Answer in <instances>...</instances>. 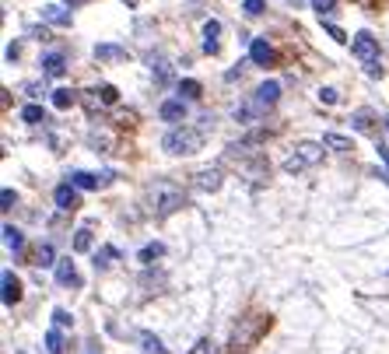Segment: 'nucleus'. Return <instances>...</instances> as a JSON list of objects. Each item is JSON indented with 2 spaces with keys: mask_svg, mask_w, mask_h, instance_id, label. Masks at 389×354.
<instances>
[{
  "mask_svg": "<svg viewBox=\"0 0 389 354\" xmlns=\"http://www.w3.org/2000/svg\"><path fill=\"white\" fill-rule=\"evenodd\" d=\"M263 8H267L263 0H246V4H242V11H246L249 18H260V15H263Z\"/></svg>",
  "mask_w": 389,
  "mask_h": 354,
  "instance_id": "nucleus-32",
  "label": "nucleus"
},
{
  "mask_svg": "<svg viewBox=\"0 0 389 354\" xmlns=\"http://www.w3.org/2000/svg\"><path fill=\"white\" fill-rule=\"evenodd\" d=\"M141 344H144V351H148V354H165V347H162V340H158L155 333H148V330L141 333Z\"/></svg>",
  "mask_w": 389,
  "mask_h": 354,
  "instance_id": "nucleus-26",
  "label": "nucleus"
},
{
  "mask_svg": "<svg viewBox=\"0 0 389 354\" xmlns=\"http://www.w3.org/2000/svg\"><path fill=\"white\" fill-rule=\"evenodd\" d=\"M193 186L204 190V193H214V190H221V172L218 169H200V172H193Z\"/></svg>",
  "mask_w": 389,
  "mask_h": 354,
  "instance_id": "nucleus-8",
  "label": "nucleus"
},
{
  "mask_svg": "<svg viewBox=\"0 0 389 354\" xmlns=\"http://www.w3.org/2000/svg\"><path fill=\"white\" fill-rule=\"evenodd\" d=\"M323 148H326V144H312V141L298 144V148H295V151L284 158V172H302V169L316 165V162L323 158Z\"/></svg>",
  "mask_w": 389,
  "mask_h": 354,
  "instance_id": "nucleus-5",
  "label": "nucleus"
},
{
  "mask_svg": "<svg viewBox=\"0 0 389 354\" xmlns=\"http://www.w3.org/2000/svg\"><path fill=\"white\" fill-rule=\"evenodd\" d=\"M15 200H18V193H15V190H4V193H0V204H4V211H11V207H15Z\"/></svg>",
  "mask_w": 389,
  "mask_h": 354,
  "instance_id": "nucleus-36",
  "label": "nucleus"
},
{
  "mask_svg": "<svg viewBox=\"0 0 389 354\" xmlns=\"http://www.w3.org/2000/svg\"><path fill=\"white\" fill-rule=\"evenodd\" d=\"M74 99H78V92H71V88H57V92H53V106H57V109H71Z\"/></svg>",
  "mask_w": 389,
  "mask_h": 354,
  "instance_id": "nucleus-21",
  "label": "nucleus"
},
{
  "mask_svg": "<svg viewBox=\"0 0 389 354\" xmlns=\"http://www.w3.org/2000/svg\"><path fill=\"white\" fill-rule=\"evenodd\" d=\"M18 57H22V43H11L8 46V60H18Z\"/></svg>",
  "mask_w": 389,
  "mask_h": 354,
  "instance_id": "nucleus-39",
  "label": "nucleus"
},
{
  "mask_svg": "<svg viewBox=\"0 0 389 354\" xmlns=\"http://www.w3.org/2000/svg\"><path fill=\"white\" fill-rule=\"evenodd\" d=\"M351 123H354V130H361V134H372V113H368V109H358V113L351 116Z\"/></svg>",
  "mask_w": 389,
  "mask_h": 354,
  "instance_id": "nucleus-23",
  "label": "nucleus"
},
{
  "mask_svg": "<svg viewBox=\"0 0 389 354\" xmlns=\"http://www.w3.org/2000/svg\"><path fill=\"white\" fill-rule=\"evenodd\" d=\"M95 57L106 60V64H113V60H127V50L123 46H95Z\"/></svg>",
  "mask_w": 389,
  "mask_h": 354,
  "instance_id": "nucleus-18",
  "label": "nucleus"
},
{
  "mask_svg": "<svg viewBox=\"0 0 389 354\" xmlns=\"http://www.w3.org/2000/svg\"><path fill=\"white\" fill-rule=\"evenodd\" d=\"M249 57H253V64L267 67V64H274V46H270L267 39H253V43H249Z\"/></svg>",
  "mask_w": 389,
  "mask_h": 354,
  "instance_id": "nucleus-10",
  "label": "nucleus"
},
{
  "mask_svg": "<svg viewBox=\"0 0 389 354\" xmlns=\"http://www.w3.org/2000/svg\"><path fill=\"white\" fill-rule=\"evenodd\" d=\"M267 326H270L267 316H246V319H239L235 330H232V351H235V354H239V351H249V347L267 333Z\"/></svg>",
  "mask_w": 389,
  "mask_h": 354,
  "instance_id": "nucleus-4",
  "label": "nucleus"
},
{
  "mask_svg": "<svg viewBox=\"0 0 389 354\" xmlns=\"http://www.w3.org/2000/svg\"><path fill=\"white\" fill-rule=\"evenodd\" d=\"M46 351H50V354H64V333H60V330H50V333H46Z\"/></svg>",
  "mask_w": 389,
  "mask_h": 354,
  "instance_id": "nucleus-27",
  "label": "nucleus"
},
{
  "mask_svg": "<svg viewBox=\"0 0 389 354\" xmlns=\"http://www.w3.org/2000/svg\"><path fill=\"white\" fill-rule=\"evenodd\" d=\"M71 183H74L78 190H99V186H106V183H109V176H92V172H71Z\"/></svg>",
  "mask_w": 389,
  "mask_h": 354,
  "instance_id": "nucleus-14",
  "label": "nucleus"
},
{
  "mask_svg": "<svg viewBox=\"0 0 389 354\" xmlns=\"http://www.w3.org/2000/svg\"><path fill=\"white\" fill-rule=\"evenodd\" d=\"M218 50H221V46H218V39H204V53H207V57H214Z\"/></svg>",
  "mask_w": 389,
  "mask_h": 354,
  "instance_id": "nucleus-37",
  "label": "nucleus"
},
{
  "mask_svg": "<svg viewBox=\"0 0 389 354\" xmlns=\"http://www.w3.org/2000/svg\"><path fill=\"white\" fill-rule=\"evenodd\" d=\"M337 99H340V95H337L333 88H319V102H326V106H337Z\"/></svg>",
  "mask_w": 389,
  "mask_h": 354,
  "instance_id": "nucleus-35",
  "label": "nucleus"
},
{
  "mask_svg": "<svg viewBox=\"0 0 389 354\" xmlns=\"http://www.w3.org/2000/svg\"><path fill=\"white\" fill-rule=\"evenodd\" d=\"M53 200H57V207L67 214V211H78V186L74 183H60L57 190H53Z\"/></svg>",
  "mask_w": 389,
  "mask_h": 354,
  "instance_id": "nucleus-7",
  "label": "nucleus"
},
{
  "mask_svg": "<svg viewBox=\"0 0 389 354\" xmlns=\"http://www.w3.org/2000/svg\"><path fill=\"white\" fill-rule=\"evenodd\" d=\"M323 144H326V148H333V151H354V148H351V141H347V137H340V134H326V137H323Z\"/></svg>",
  "mask_w": 389,
  "mask_h": 354,
  "instance_id": "nucleus-24",
  "label": "nucleus"
},
{
  "mask_svg": "<svg viewBox=\"0 0 389 354\" xmlns=\"http://www.w3.org/2000/svg\"><path fill=\"white\" fill-rule=\"evenodd\" d=\"M312 11L323 18V15H333L337 11V0H312Z\"/></svg>",
  "mask_w": 389,
  "mask_h": 354,
  "instance_id": "nucleus-30",
  "label": "nucleus"
},
{
  "mask_svg": "<svg viewBox=\"0 0 389 354\" xmlns=\"http://www.w3.org/2000/svg\"><path fill=\"white\" fill-rule=\"evenodd\" d=\"M95 95H99V102H102V106H116V99H120V92H116L113 85H102V88H95Z\"/></svg>",
  "mask_w": 389,
  "mask_h": 354,
  "instance_id": "nucleus-28",
  "label": "nucleus"
},
{
  "mask_svg": "<svg viewBox=\"0 0 389 354\" xmlns=\"http://www.w3.org/2000/svg\"><path fill=\"white\" fill-rule=\"evenodd\" d=\"M277 99H281V81H263V85L235 109V120H239L242 127H253V123H260V120L267 116V109L277 106Z\"/></svg>",
  "mask_w": 389,
  "mask_h": 354,
  "instance_id": "nucleus-1",
  "label": "nucleus"
},
{
  "mask_svg": "<svg viewBox=\"0 0 389 354\" xmlns=\"http://www.w3.org/2000/svg\"><path fill=\"white\" fill-rule=\"evenodd\" d=\"M57 281H60L64 288H81V277H78V267H74L71 256H67V260H57Z\"/></svg>",
  "mask_w": 389,
  "mask_h": 354,
  "instance_id": "nucleus-9",
  "label": "nucleus"
},
{
  "mask_svg": "<svg viewBox=\"0 0 389 354\" xmlns=\"http://www.w3.org/2000/svg\"><path fill=\"white\" fill-rule=\"evenodd\" d=\"M148 204H151V214H155V218H169V214H176V211L186 204V193H183V186H176L172 179H155V183L148 186Z\"/></svg>",
  "mask_w": 389,
  "mask_h": 354,
  "instance_id": "nucleus-2",
  "label": "nucleus"
},
{
  "mask_svg": "<svg viewBox=\"0 0 389 354\" xmlns=\"http://www.w3.org/2000/svg\"><path fill=\"white\" fill-rule=\"evenodd\" d=\"M379 155H382V162L389 165V151H386V148H379Z\"/></svg>",
  "mask_w": 389,
  "mask_h": 354,
  "instance_id": "nucleus-41",
  "label": "nucleus"
},
{
  "mask_svg": "<svg viewBox=\"0 0 389 354\" xmlns=\"http://www.w3.org/2000/svg\"><path fill=\"white\" fill-rule=\"evenodd\" d=\"M162 148L169 155H197L204 148V130L200 127H172L165 137H162Z\"/></svg>",
  "mask_w": 389,
  "mask_h": 354,
  "instance_id": "nucleus-3",
  "label": "nucleus"
},
{
  "mask_svg": "<svg viewBox=\"0 0 389 354\" xmlns=\"http://www.w3.org/2000/svg\"><path fill=\"white\" fill-rule=\"evenodd\" d=\"M326 32H330V36H333V39H337V43H347V36H344V32H340V29H337V25H326Z\"/></svg>",
  "mask_w": 389,
  "mask_h": 354,
  "instance_id": "nucleus-38",
  "label": "nucleus"
},
{
  "mask_svg": "<svg viewBox=\"0 0 389 354\" xmlns=\"http://www.w3.org/2000/svg\"><path fill=\"white\" fill-rule=\"evenodd\" d=\"M386 127H389V116H386Z\"/></svg>",
  "mask_w": 389,
  "mask_h": 354,
  "instance_id": "nucleus-43",
  "label": "nucleus"
},
{
  "mask_svg": "<svg viewBox=\"0 0 389 354\" xmlns=\"http://www.w3.org/2000/svg\"><path fill=\"white\" fill-rule=\"evenodd\" d=\"M53 323H57V330H67V326H74V316H71L67 309H57V312H53Z\"/></svg>",
  "mask_w": 389,
  "mask_h": 354,
  "instance_id": "nucleus-31",
  "label": "nucleus"
},
{
  "mask_svg": "<svg viewBox=\"0 0 389 354\" xmlns=\"http://www.w3.org/2000/svg\"><path fill=\"white\" fill-rule=\"evenodd\" d=\"M43 22H50V25H57V29H67V25H71V15H67L64 8L50 4V8H43Z\"/></svg>",
  "mask_w": 389,
  "mask_h": 354,
  "instance_id": "nucleus-15",
  "label": "nucleus"
},
{
  "mask_svg": "<svg viewBox=\"0 0 389 354\" xmlns=\"http://www.w3.org/2000/svg\"><path fill=\"white\" fill-rule=\"evenodd\" d=\"M88 249H92V228L85 225L74 232V253H88Z\"/></svg>",
  "mask_w": 389,
  "mask_h": 354,
  "instance_id": "nucleus-22",
  "label": "nucleus"
},
{
  "mask_svg": "<svg viewBox=\"0 0 389 354\" xmlns=\"http://www.w3.org/2000/svg\"><path fill=\"white\" fill-rule=\"evenodd\" d=\"M0 284H4V305H18L22 302V284L11 270H4V277H0Z\"/></svg>",
  "mask_w": 389,
  "mask_h": 354,
  "instance_id": "nucleus-12",
  "label": "nucleus"
},
{
  "mask_svg": "<svg viewBox=\"0 0 389 354\" xmlns=\"http://www.w3.org/2000/svg\"><path fill=\"white\" fill-rule=\"evenodd\" d=\"M113 260H120V249H113V246H102V249L95 253V270H106V267H113Z\"/></svg>",
  "mask_w": 389,
  "mask_h": 354,
  "instance_id": "nucleus-19",
  "label": "nucleus"
},
{
  "mask_svg": "<svg viewBox=\"0 0 389 354\" xmlns=\"http://www.w3.org/2000/svg\"><path fill=\"white\" fill-rule=\"evenodd\" d=\"M36 267H57V253H53L50 242H43V246L36 249Z\"/></svg>",
  "mask_w": 389,
  "mask_h": 354,
  "instance_id": "nucleus-20",
  "label": "nucleus"
},
{
  "mask_svg": "<svg viewBox=\"0 0 389 354\" xmlns=\"http://www.w3.org/2000/svg\"><path fill=\"white\" fill-rule=\"evenodd\" d=\"M64 4H67L71 11H78V8H85V4H92V0H64Z\"/></svg>",
  "mask_w": 389,
  "mask_h": 354,
  "instance_id": "nucleus-40",
  "label": "nucleus"
},
{
  "mask_svg": "<svg viewBox=\"0 0 389 354\" xmlns=\"http://www.w3.org/2000/svg\"><path fill=\"white\" fill-rule=\"evenodd\" d=\"M123 4H127V8H137V4H141V0H123Z\"/></svg>",
  "mask_w": 389,
  "mask_h": 354,
  "instance_id": "nucleus-42",
  "label": "nucleus"
},
{
  "mask_svg": "<svg viewBox=\"0 0 389 354\" xmlns=\"http://www.w3.org/2000/svg\"><path fill=\"white\" fill-rule=\"evenodd\" d=\"M190 354H218V347L204 337V340H197V344H193V351H190Z\"/></svg>",
  "mask_w": 389,
  "mask_h": 354,
  "instance_id": "nucleus-33",
  "label": "nucleus"
},
{
  "mask_svg": "<svg viewBox=\"0 0 389 354\" xmlns=\"http://www.w3.org/2000/svg\"><path fill=\"white\" fill-rule=\"evenodd\" d=\"M218 36H221V22H214V18L204 22V39H218Z\"/></svg>",
  "mask_w": 389,
  "mask_h": 354,
  "instance_id": "nucleus-34",
  "label": "nucleus"
},
{
  "mask_svg": "<svg viewBox=\"0 0 389 354\" xmlns=\"http://www.w3.org/2000/svg\"><path fill=\"white\" fill-rule=\"evenodd\" d=\"M22 120H25V123H46V113H43V106H25V109H22Z\"/></svg>",
  "mask_w": 389,
  "mask_h": 354,
  "instance_id": "nucleus-29",
  "label": "nucleus"
},
{
  "mask_svg": "<svg viewBox=\"0 0 389 354\" xmlns=\"http://www.w3.org/2000/svg\"><path fill=\"white\" fill-rule=\"evenodd\" d=\"M4 246H8L11 253H22V249H25V235H22L15 225H4Z\"/></svg>",
  "mask_w": 389,
  "mask_h": 354,
  "instance_id": "nucleus-16",
  "label": "nucleus"
},
{
  "mask_svg": "<svg viewBox=\"0 0 389 354\" xmlns=\"http://www.w3.org/2000/svg\"><path fill=\"white\" fill-rule=\"evenodd\" d=\"M158 113H162L165 123H183V120H186V102H183V99H169V102H162Z\"/></svg>",
  "mask_w": 389,
  "mask_h": 354,
  "instance_id": "nucleus-11",
  "label": "nucleus"
},
{
  "mask_svg": "<svg viewBox=\"0 0 389 354\" xmlns=\"http://www.w3.org/2000/svg\"><path fill=\"white\" fill-rule=\"evenodd\" d=\"M158 256H165V246H162V242H148V246L141 249V263H151V260H158Z\"/></svg>",
  "mask_w": 389,
  "mask_h": 354,
  "instance_id": "nucleus-25",
  "label": "nucleus"
},
{
  "mask_svg": "<svg viewBox=\"0 0 389 354\" xmlns=\"http://www.w3.org/2000/svg\"><path fill=\"white\" fill-rule=\"evenodd\" d=\"M204 95V85L200 81H193V78H186V81H179V99H186V102H193V99H200Z\"/></svg>",
  "mask_w": 389,
  "mask_h": 354,
  "instance_id": "nucleus-17",
  "label": "nucleus"
},
{
  "mask_svg": "<svg viewBox=\"0 0 389 354\" xmlns=\"http://www.w3.org/2000/svg\"><path fill=\"white\" fill-rule=\"evenodd\" d=\"M351 50H354V57L365 64L368 74H379V43H375L368 32H358L354 43H351Z\"/></svg>",
  "mask_w": 389,
  "mask_h": 354,
  "instance_id": "nucleus-6",
  "label": "nucleus"
},
{
  "mask_svg": "<svg viewBox=\"0 0 389 354\" xmlns=\"http://www.w3.org/2000/svg\"><path fill=\"white\" fill-rule=\"evenodd\" d=\"M64 71H67V57L64 53L43 57V78H64Z\"/></svg>",
  "mask_w": 389,
  "mask_h": 354,
  "instance_id": "nucleus-13",
  "label": "nucleus"
}]
</instances>
